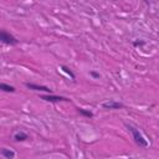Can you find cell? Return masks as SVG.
Wrapping results in <instances>:
<instances>
[{
  "mask_svg": "<svg viewBox=\"0 0 159 159\" xmlns=\"http://www.w3.org/2000/svg\"><path fill=\"white\" fill-rule=\"evenodd\" d=\"M125 127H127V129L130 132L132 138H133L134 143H135L138 147H140V148H147V147H148V140L145 139V137L142 134V132H140L138 128H135V127L132 125V124H125Z\"/></svg>",
  "mask_w": 159,
  "mask_h": 159,
  "instance_id": "cell-1",
  "label": "cell"
},
{
  "mask_svg": "<svg viewBox=\"0 0 159 159\" xmlns=\"http://www.w3.org/2000/svg\"><path fill=\"white\" fill-rule=\"evenodd\" d=\"M0 42H2L4 45H7V46H16L19 43V40L9 31L0 29Z\"/></svg>",
  "mask_w": 159,
  "mask_h": 159,
  "instance_id": "cell-2",
  "label": "cell"
},
{
  "mask_svg": "<svg viewBox=\"0 0 159 159\" xmlns=\"http://www.w3.org/2000/svg\"><path fill=\"white\" fill-rule=\"evenodd\" d=\"M40 99L46 101V102H51V103H58V102H70L71 99L63 96H56L52 93H46V94H40Z\"/></svg>",
  "mask_w": 159,
  "mask_h": 159,
  "instance_id": "cell-3",
  "label": "cell"
},
{
  "mask_svg": "<svg viewBox=\"0 0 159 159\" xmlns=\"http://www.w3.org/2000/svg\"><path fill=\"white\" fill-rule=\"evenodd\" d=\"M25 86L29 89L32 91H37V92H45V93H52V89L47 86H42V84H37V83H32V82H26Z\"/></svg>",
  "mask_w": 159,
  "mask_h": 159,
  "instance_id": "cell-4",
  "label": "cell"
},
{
  "mask_svg": "<svg viewBox=\"0 0 159 159\" xmlns=\"http://www.w3.org/2000/svg\"><path fill=\"white\" fill-rule=\"evenodd\" d=\"M102 108H104V109H120V108H124V104L122 102L116 101V99H109V101L102 103Z\"/></svg>",
  "mask_w": 159,
  "mask_h": 159,
  "instance_id": "cell-5",
  "label": "cell"
},
{
  "mask_svg": "<svg viewBox=\"0 0 159 159\" xmlns=\"http://www.w3.org/2000/svg\"><path fill=\"white\" fill-rule=\"evenodd\" d=\"M12 138H14L15 142H24V140L29 139V134L25 133V132H22V130H17V132L14 133Z\"/></svg>",
  "mask_w": 159,
  "mask_h": 159,
  "instance_id": "cell-6",
  "label": "cell"
},
{
  "mask_svg": "<svg viewBox=\"0 0 159 159\" xmlns=\"http://www.w3.org/2000/svg\"><path fill=\"white\" fill-rule=\"evenodd\" d=\"M0 91L1 92H6V93H14L16 91V88L9 83H5V82H0Z\"/></svg>",
  "mask_w": 159,
  "mask_h": 159,
  "instance_id": "cell-7",
  "label": "cell"
},
{
  "mask_svg": "<svg viewBox=\"0 0 159 159\" xmlns=\"http://www.w3.org/2000/svg\"><path fill=\"white\" fill-rule=\"evenodd\" d=\"M0 155L6 158V159H12V158H15V152H12L11 149H7V148H1Z\"/></svg>",
  "mask_w": 159,
  "mask_h": 159,
  "instance_id": "cell-8",
  "label": "cell"
},
{
  "mask_svg": "<svg viewBox=\"0 0 159 159\" xmlns=\"http://www.w3.org/2000/svg\"><path fill=\"white\" fill-rule=\"evenodd\" d=\"M77 112H78L80 114H82L83 117H87V118H92V117H93V112L89 111V109H86V108L78 107V108H77Z\"/></svg>",
  "mask_w": 159,
  "mask_h": 159,
  "instance_id": "cell-9",
  "label": "cell"
},
{
  "mask_svg": "<svg viewBox=\"0 0 159 159\" xmlns=\"http://www.w3.org/2000/svg\"><path fill=\"white\" fill-rule=\"evenodd\" d=\"M61 70H62L66 75H68V76L71 77V80H75V78H76V76H75L73 71H72L70 67H67V66H65V65H61Z\"/></svg>",
  "mask_w": 159,
  "mask_h": 159,
  "instance_id": "cell-10",
  "label": "cell"
},
{
  "mask_svg": "<svg viewBox=\"0 0 159 159\" xmlns=\"http://www.w3.org/2000/svg\"><path fill=\"white\" fill-rule=\"evenodd\" d=\"M144 45H145V41H143V40H134L133 41V46L134 47H142Z\"/></svg>",
  "mask_w": 159,
  "mask_h": 159,
  "instance_id": "cell-11",
  "label": "cell"
},
{
  "mask_svg": "<svg viewBox=\"0 0 159 159\" xmlns=\"http://www.w3.org/2000/svg\"><path fill=\"white\" fill-rule=\"evenodd\" d=\"M92 77H94V78H99V73H97L96 71H91V73H89Z\"/></svg>",
  "mask_w": 159,
  "mask_h": 159,
  "instance_id": "cell-12",
  "label": "cell"
}]
</instances>
